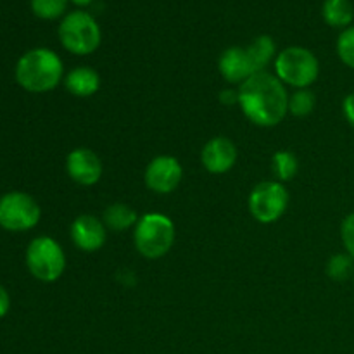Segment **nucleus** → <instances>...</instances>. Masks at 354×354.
Listing matches in <instances>:
<instances>
[{"label":"nucleus","mask_w":354,"mask_h":354,"mask_svg":"<svg viewBox=\"0 0 354 354\" xmlns=\"http://www.w3.org/2000/svg\"><path fill=\"white\" fill-rule=\"evenodd\" d=\"M275 41H273V38L268 37V35H261V37H258L251 45H249L248 54L249 57H251L256 73H261L263 69L272 62V59L275 57Z\"/></svg>","instance_id":"16"},{"label":"nucleus","mask_w":354,"mask_h":354,"mask_svg":"<svg viewBox=\"0 0 354 354\" xmlns=\"http://www.w3.org/2000/svg\"><path fill=\"white\" fill-rule=\"evenodd\" d=\"M342 242L348 249L349 256L354 259V213L349 214L342 223Z\"/></svg>","instance_id":"23"},{"label":"nucleus","mask_w":354,"mask_h":354,"mask_svg":"<svg viewBox=\"0 0 354 354\" xmlns=\"http://www.w3.org/2000/svg\"><path fill=\"white\" fill-rule=\"evenodd\" d=\"M220 100L227 106H232V104L239 102V92H234V90H223L220 93Z\"/></svg>","instance_id":"26"},{"label":"nucleus","mask_w":354,"mask_h":354,"mask_svg":"<svg viewBox=\"0 0 354 354\" xmlns=\"http://www.w3.org/2000/svg\"><path fill=\"white\" fill-rule=\"evenodd\" d=\"M26 266L40 282H55L64 273V251L54 239L37 237L26 249Z\"/></svg>","instance_id":"6"},{"label":"nucleus","mask_w":354,"mask_h":354,"mask_svg":"<svg viewBox=\"0 0 354 354\" xmlns=\"http://www.w3.org/2000/svg\"><path fill=\"white\" fill-rule=\"evenodd\" d=\"M315 107V95L313 92L306 88H301L299 92L292 93L289 99V111L297 118L308 116Z\"/></svg>","instance_id":"21"},{"label":"nucleus","mask_w":354,"mask_h":354,"mask_svg":"<svg viewBox=\"0 0 354 354\" xmlns=\"http://www.w3.org/2000/svg\"><path fill=\"white\" fill-rule=\"evenodd\" d=\"M40 206L24 192H7L0 197V227L7 232H26L40 221Z\"/></svg>","instance_id":"7"},{"label":"nucleus","mask_w":354,"mask_h":354,"mask_svg":"<svg viewBox=\"0 0 354 354\" xmlns=\"http://www.w3.org/2000/svg\"><path fill=\"white\" fill-rule=\"evenodd\" d=\"M322 14H324V19L328 26L346 28L351 24L354 9L349 0H325Z\"/></svg>","instance_id":"15"},{"label":"nucleus","mask_w":354,"mask_h":354,"mask_svg":"<svg viewBox=\"0 0 354 354\" xmlns=\"http://www.w3.org/2000/svg\"><path fill=\"white\" fill-rule=\"evenodd\" d=\"M201 161L209 173H227L237 161V149L227 137H214L204 145Z\"/></svg>","instance_id":"12"},{"label":"nucleus","mask_w":354,"mask_h":354,"mask_svg":"<svg viewBox=\"0 0 354 354\" xmlns=\"http://www.w3.org/2000/svg\"><path fill=\"white\" fill-rule=\"evenodd\" d=\"M66 169L73 182L80 185H93L102 175V162L90 149H75L66 159Z\"/></svg>","instance_id":"10"},{"label":"nucleus","mask_w":354,"mask_h":354,"mask_svg":"<svg viewBox=\"0 0 354 354\" xmlns=\"http://www.w3.org/2000/svg\"><path fill=\"white\" fill-rule=\"evenodd\" d=\"M297 159L292 152L289 151H280L273 156V173L279 176L280 180L287 182L292 180L297 173Z\"/></svg>","instance_id":"19"},{"label":"nucleus","mask_w":354,"mask_h":354,"mask_svg":"<svg viewBox=\"0 0 354 354\" xmlns=\"http://www.w3.org/2000/svg\"><path fill=\"white\" fill-rule=\"evenodd\" d=\"M59 40L71 54L88 55L99 48L102 33L92 14L85 10H73L61 19Z\"/></svg>","instance_id":"3"},{"label":"nucleus","mask_w":354,"mask_h":354,"mask_svg":"<svg viewBox=\"0 0 354 354\" xmlns=\"http://www.w3.org/2000/svg\"><path fill=\"white\" fill-rule=\"evenodd\" d=\"M239 104L249 121L258 127H275L289 109L286 86L270 73H256L239 88Z\"/></svg>","instance_id":"1"},{"label":"nucleus","mask_w":354,"mask_h":354,"mask_svg":"<svg viewBox=\"0 0 354 354\" xmlns=\"http://www.w3.org/2000/svg\"><path fill=\"white\" fill-rule=\"evenodd\" d=\"M182 180V166L171 156H159L145 169V185L158 194H169Z\"/></svg>","instance_id":"9"},{"label":"nucleus","mask_w":354,"mask_h":354,"mask_svg":"<svg viewBox=\"0 0 354 354\" xmlns=\"http://www.w3.org/2000/svg\"><path fill=\"white\" fill-rule=\"evenodd\" d=\"M64 85L69 93L76 97H90L99 90L100 76L95 69L88 66H80L71 69L64 80Z\"/></svg>","instance_id":"14"},{"label":"nucleus","mask_w":354,"mask_h":354,"mask_svg":"<svg viewBox=\"0 0 354 354\" xmlns=\"http://www.w3.org/2000/svg\"><path fill=\"white\" fill-rule=\"evenodd\" d=\"M64 75L61 57L50 48H31L16 64V82L24 90L44 93L55 88Z\"/></svg>","instance_id":"2"},{"label":"nucleus","mask_w":354,"mask_h":354,"mask_svg":"<svg viewBox=\"0 0 354 354\" xmlns=\"http://www.w3.org/2000/svg\"><path fill=\"white\" fill-rule=\"evenodd\" d=\"M175 242V225L168 216L159 213L145 214L135 228V245L149 259L162 258Z\"/></svg>","instance_id":"4"},{"label":"nucleus","mask_w":354,"mask_h":354,"mask_svg":"<svg viewBox=\"0 0 354 354\" xmlns=\"http://www.w3.org/2000/svg\"><path fill=\"white\" fill-rule=\"evenodd\" d=\"M106 225L95 216L82 214L71 225V239L75 245L82 251H99L106 244Z\"/></svg>","instance_id":"11"},{"label":"nucleus","mask_w":354,"mask_h":354,"mask_svg":"<svg viewBox=\"0 0 354 354\" xmlns=\"http://www.w3.org/2000/svg\"><path fill=\"white\" fill-rule=\"evenodd\" d=\"M275 71L280 82L297 88H306L317 82L320 66L311 50L304 47H289L277 55Z\"/></svg>","instance_id":"5"},{"label":"nucleus","mask_w":354,"mask_h":354,"mask_svg":"<svg viewBox=\"0 0 354 354\" xmlns=\"http://www.w3.org/2000/svg\"><path fill=\"white\" fill-rule=\"evenodd\" d=\"M342 107H344L346 118H348V121L351 123V127L354 128V92L349 93V95L346 97Z\"/></svg>","instance_id":"25"},{"label":"nucleus","mask_w":354,"mask_h":354,"mask_svg":"<svg viewBox=\"0 0 354 354\" xmlns=\"http://www.w3.org/2000/svg\"><path fill=\"white\" fill-rule=\"evenodd\" d=\"M135 223H138L137 213L127 204H113L104 211V225L111 230H127Z\"/></svg>","instance_id":"17"},{"label":"nucleus","mask_w":354,"mask_h":354,"mask_svg":"<svg viewBox=\"0 0 354 354\" xmlns=\"http://www.w3.org/2000/svg\"><path fill=\"white\" fill-rule=\"evenodd\" d=\"M354 259L349 254H335L327 263V275L334 280H346L353 275Z\"/></svg>","instance_id":"20"},{"label":"nucleus","mask_w":354,"mask_h":354,"mask_svg":"<svg viewBox=\"0 0 354 354\" xmlns=\"http://www.w3.org/2000/svg\"><path fill=\"white\" fill-rule=\"evenodd\" d=\"M337 54L349 68H354V26L346 28L337 40Z\"/></svg>","instance_id":"22"},{"label":"nucleus","mask_w":354,"mask_h":354,"mask_svg":"<svg viewBox=\"0 0 354 354\" xmlns=\"http://www.w3.org/2000/svg\"><path fill=\"white\" fill-rule=\"evenodd\" d=\"M289 194L279 182H263L249 196V209L259 223H273L287 209Z\"/></svg>","instance_id":"8"},{"label":"nucleus","mask_w":354,"mask_h":354,"mask_svg":"<svg viewBox=\"0 0 354 354\" xmlns=\"http://www.w3.org/2000/svg\"><path fill=\"white\" fill-rule=\"evenodd\" d=\"M220 73L223 78L230 83H244L245 80L256 75V69L252 66L251 57L248 54V48L230 47L221 54L218 62Z\"/></svg>","instance_id":"13"},{"label":"nucleus","mask_w":354,"mask_h":354,"mask_svg":"<svg viewBox=\"0 0 354 354\" xmlns=\"http://www.w3.org/2000/svg\"><path fill=\"white\" fill-rule=\"evenodd\" d=\"M9 310H10V296L6 290V287L0 283V320L9 313Z\"/></svg>","instance_id":"24"},{"label":"nucleus","mask_w":354,"mask_h":354,"mask_svg":"<svg viewBox=\"0 0 354 354\" xmlns=\"http://www.w3.org/2000/svg\"><path fill=\"white\" fill-rule=\"evenodd\" d=\"M69 2L75 3V6H78V7H86V6H90L93 0H69Z\"/></svg>","instance_id":"27"},{"label":"nucleus","mask_w":354,"mask_h":354,"mask_svg":"<svg viewBox=\"0 0 354 354\" xmlns=\"http://www.w3.org/2000/svg\"><path fill=\"white\" fill-rule=\"evenodd\" d=\"M69 0H31V12L44 21H54L66 16Z\"/></svg>","instance_id":"18"}]
</instances>
